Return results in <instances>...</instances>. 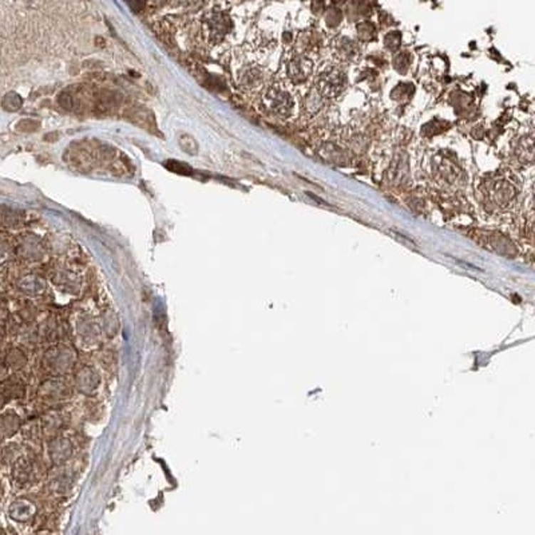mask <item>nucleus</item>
<instances>
[{
    "instance_id": "nucleus-1",
    "label": "nucleus",
    "mask_w": 535,
    "mask_h": 535,
    "mask_svg": "<svg viewBox=\"0 0 535 535\" xmlns=\"http://www.w3.org/2000/svg\"><path fill=\"white\" fill-rule=\"evenodd\" d=\"M199 39L208 44H219L230 31L228 14L221 10L207 11L199 21Z\"/></svg>"
},
{
    "instance_id": "nucleus-2",
    "label": "nucleus",
    "mask_w": 535,
    "mask_h": 535,
    "mask_svg": "<svg viewBox=\"0 0 535 535\" xmlns=\"http://www.w3.org/2000/svg\"><path fill=\"white\" fill-rule=\"evenodd\" d=\"M262 102L265 109L276 115H288L292 110V98L291 95L279 86L268 88L262 97Z\"/></svg>"
},
{
    "instance_id": "nucleus-3",
    "label": "nucleus",
    "mask_w": 535,
    "mask_h": 535,
    "mask_svg": "<svg viewBox=\"0 0 535 535\" xmlns=\"http://www.w3.org/2000/svg\"><path fill=\"white\" fill-rule=\"evenodd\" d=\"M262 78H264V76L259 68L251 67V68L244 70V73H241V85L248 90L259 88L262 82Z\"/></svg>"
}]
</instances>
